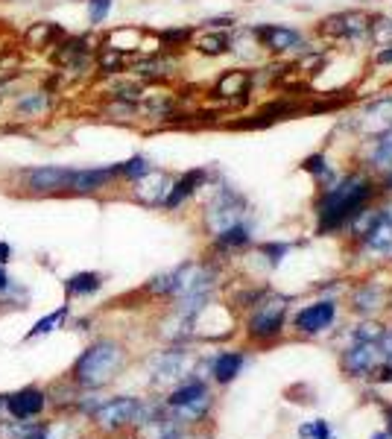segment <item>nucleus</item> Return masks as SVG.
Here are the masks:
<instances>
[{"label":"nucleus","instance_id":"29","mask_svg":"<svg viewBox=\"0 0 392 439\" xmlns=\"http://www.w3.org/2000/svg\"><path fill=\"white\" fill-rule=\"evenodd\" d=\"M167 71V62H158V59H150V62H138L135 64V74L141 76H158Z\"/></svg>","mask_w":392,"mask_h":439},{"label":"nucleus","instance_id":"8","mask_svg":"<svg viewBox=\"0 0 392 439\" xmlns=\"http://www.w3.org/2000/svg\"><path fill=\"white\" fill-rule=\"evenodd\" d=\"M357 126H360L363 135H372V138H381L384 132H389V129H392V97L372 103L363 111V118H360V123H357Z\"/></svg>","mask_w":392,"mask_h":439},{"label":"nucleus","instance_id":"20","mask_svg":"<svg viewBox=\"0 0 392 439\" xmlns=\"http://www.w3.org/2000/svg\"><path fill=\"white\" fill-rule=\"evenodd\" d=\"M205 396V386L200 384V381H190V384H185L182 389H176V393L167 398L173 407H182V404H190V401H196V398H202Z\"/></svg>","mask_w":392,"mask_h":439},{"label":"nucleus","instance_id":"6","mask_svg":"<svg viewBox=\"0 0 392 439\" xmlns=\"http://www.w3.org/2000/svg\"><path fill=\"white\" fill-rule=\"evenodd\" d=\"M170 176L161 173V170H146L144 176L135 179V197L144 202V205H164L167 193H170Z\"/></svg>","mask_w":392,"mask_h":439},{"label":"nucleus","instance_id":"32","mask_svg":"<svg viewBox=\"0 0 392 439\" xmlns=\"http://www.w3.org/2000/svg\"><path fill=\"white\" fill-rule=\"evenodd\" d=\"M304 170H307V173H316V176L328 173V167H325V158H322V155H310V158L304 161Z\"/></svg>","mask_w":392,"mask_h":439},{"label":"nucleus","instance_id":"34","mask_svg":"<svg viewBox=\"0 0 392 439\" xmlns=\"http://www.w3.org/2000/svg\"><path fill=\"white\" fill-rule=\"evenodd\" d=\"M307 433H314L316 439H328V428H325L322 421H316L314 428H302V436H307Z\"/></svg>","mask_w":392,"mask_h":439},{"label":"nucleus","instance_id":"28","mask_svg":"<svg viewBox=\"0 0 392 439\" xmlns=\"http://www.w3.org/2000/svg\"><path fill=\"white\" fill-rule=\"evenodd\" d=\"M200 50H202V53H211V56L225 53V50H228V39H225V36H208V39H200Z\"/></svg>","mask_w":392,"mask_h":439},{"label":"nucleus","instance_id":"25","mask_svg":"<svg viewBox=\"0 0 392 439\" xmlns=\"http://www.w3.org/2000/svg\"><path fill=\"white\" fill-rule=\"evenodd\" d=\"M68 316V307H59V311H53L50 316H44V319H38L36 322V328L29 331V337H38V334H47V331H53L56 325H62V319Z\"/></svg>","mask_w":392,"mask_h":439},{"label":"nucleus","instance_id":"4","mask_svg":"<svg viewBox=\"0 0 392 439\" xmlns=\"http://www.w3.org/2000/svg\"><path fill=\"white\" fill-rule=\"evenodd\" d=\"M146 413H150V410H146L138 398H114V401H106V404H100V407L94 410V421L100 428L114 431V428L132 425V421H135V425H141Z\"/></svg>","mask_w":392,"mask_h":439},{"label":"nucleus","instance_id":"33","mask_svg":"<svg viewBox=\"0 0 392 439\" xmlns=\"http://www.w3.org/2000/svg\"><path fill=\"white\" fill-rule=\"evenodd\" d=\"M372 29H374V39H381V41L392 39V21H381V24H374Z\"/></svg>","mask_w":392,"mask_h":439},{"label":"nucleus","instance_id":"21","mask_svg":"<svg viewBox=\"0 0 392 439\" xmlns=\"http://www.w3.org/2000/svg\"><path fill=\"white\" fill-rule=\"evenodd\" d=\"M53 39H59V27H56V24H38V27H32V29L27 32V41L36 44V47L50 44Z\"/></svg>","mask_w":392,"mask_h":439},{"label":"nucleus","instance_id":"7","mask_svg":"<svg viewBox=\"0 0 392 439\" xmlns=\"http://www.w3.org/2000/svg\"><path fill=\"white\" fill-rule=\"evenodd\" d=\"M118 173V165L114 167H91V170H71L68 176V190H76V193H94L106 188Z\"/></svg>","mask_w":392,"mask_h":439},{"label":"nucleus","instance_id":"35","mask_svg":"<svg viewBox=\"0 0 392 439\" xmlns=\"http://www.w3.org/2000/svg\"><path fill=\"white\" fill-rule=\"evenodd\" d=\"M381 354H386V357H392V334H384V343H381Z\"/></svg>","mask_w":392,"mask_h":439},{"label":"nucleus","instance_id":"22","mask_svg":"<svg viewBox=\"0 0 392 439\" xmlns=\"http://www.w3.org/2000/svg\"><path fill=\"white\" fill-rule=\"evenodd\" d=\"M47 109H50V97H47V94H32V97L18 100L21 115H41V111H47Z\"/></svg>","mask_w":392,"mask_h":439},{"label":"nucleus","instance_id":"27","mask_svg":"<svg viewBox=\"0 0 392 439\" xmlns=\"http://www.w3.org/2000/svg\"><path fill=\"white\" fill-rule=\"evenodd\" d=\"M243 85H246V76L240 71H234V74L220 79V94H243Z\"/></svg>","mask_w":392,"mask_h":439},{"label":"nucleus","instance_id":"11","mask_svg":"<svg viewBox=\"0 0 392 439\" xmlns=\"http://www.w3.org/2000/svg\"><path fill=\"white\" fill-rule=\"evenodd\" d=\"M6 410L18 419V421H27L32 416H38L44 410V393L36 386H27L21 389V393H15L6 398Z\"/></svg>","mask_w":392,"mask_h":439},{"label":"nucleus","instance_id":"3","mask_svg":"<svg viewBox=\"0 0 392 439\" xmlns=\"http://www.w3.org/2000/svg\"><path fill=\"white\" fill-rule=\"evenodd\" d=\"M243 214H246V200L240 197L237 190L232 188H220V193L214 197V202L208 205V214H205V223L208 229L220 235L225 229H232V225H237L243 220Z\"/></svg>","mask_w":392,"mask_h":439},{"label":"nucleus","instance_id":"36","mask_svg":"<svg viewBox=\"0 0 392 439\" xmlns=\"http://www.w3.org/2000/svg\"><path fill=\"white\" fill-rule=\"evenodd\" d=\"M9 255H12V252H9V246H6L4 240H0V264H6V261H9Z\"/></svg>","mask_w":392,"mask_h":439},{"label":"nucleus","instance_id":"18","mask_svg":"<svg viewBox=\"0 0 392 439\" xmlns=\"http://www.w3.org/2000/svg\"><path fill=\"white\" fill-rule=\"evenodd\" d=\"M331 24H337V27H334L337 32H346V36H354V39L363 36V32L369 29V24H366L363 15H354V12H351V15H340V18H334Z\"/></svg>","mask_w":392,"mask_h":439},{"label":"nucleus","instance_id":"24","mask_svg":"<svg viewBox=\"0 0 392 439\" xmlns=\"http://www.w3.org/2000/svg\"><path fill=\"white\" fill-rule=\"evenodd\" d=\"M146 170H150V161H146L144 155H135V158L123 161V165H118V173L126 176V179H138V176H144Z\"/></svg>","mask_w":392,"mask_h":439},{"label":"nucleus","instance_id":"15","mask_svg":"<svg viewBox=\"0 0 392 439\" xmlns=\"http://www.w3.org/2000/svg\"><path fill=\"white\" fill-rule=\"evenodd\" d=\"M240 366H243V357L237 354V351H228V354H220L217 357V363H214V378L220 381V384H228L232 381L237 372H240Z\"/></svg>","mask_w":392,"mask_h":439},{"label":"nucleus","instance_id":"5","mask_svg":"<svg viewBox=\"0 0 392 439\" xmlns=\"http://www.w3.org/2000/svg\"><path fill=\"white\" fill-rule=\"evenodd\" d=\"M284 314H287V302L284 299H272L264 302L260 311L249 319V334L252 337H275L284 325Z\"/></svg>","mask_w":392,"mask_h":439},{"label":"nucleus","instance_id":"41","mask_svg":"<svg viewBox=\"0 0 392 439\" xmlns=\"http://www.w3.org/2000/svg\"><path fill=\"white\" fill-rule=\"evenodd\" d=\"M386 255H389V258H392V249H389V252H386Z\"/></svg>","mask_w":392,"mask_h":439},{"label":"nucleus","instance_id":"16","mask_svg":"<svg viewBox=\"0 0 392 439\" xmlns=\"http://www.w3.org/2000/svg\"><path fill=\"white\" fill-rule=\"evenodd\" d=\"M188 372V361L182 351H170L164 361L158 366V381H173V378H182Z\"/></svg>","mask_w":392,"mask_h":439},{"label":"nucleus","instance_id":"23","mask_svg":"<svg viewBox=\"0 0 392 439\" xmlns=\"http://www.w3.org/2000/svg\"><path fill=\"white\" fill-rule=\"evenodd\" d=\"M220 237V246H246L249 243V229H243V225H232V229H225L217 235Z\"/></svg>","mask_w":392,"mask_h":439},{"label":"nucleus","instance_id":"38","mask_svg":"<svg viewBox=\"0 0 392 439\" xmlns=\"http://www.w3.org/2000/svg\"><path fill=\"white\" fill-rule=\"evenodd\" d=\"M6 284H9V275H6L4 267H0V290H6Z\"/></svg>","mask_w":392,"mask_h":439},{"label":"nucleus","instance_id":"13","mask_svg":"<svg viewBox=\"0 0 392 439\" xmlns=\"http://www.w3.org/2000/svg\"><path fill=\"white\" fill-rule=\"evenodd\" d=\"M255 36L264 41V47L275 53H284V50H293V47L302 44V36L296 29H287V27H258Z\"/></svg>","mask_w":392,"mask_h":439},{"label":"nucleus","instance_id":"10","mask_svg":"<svg viewBox=\"0 0 392 439\" xmlns=\"http://www.w3.org/2000/svg\"><path fill=\"white\" fill-rule=\"evenodd\" d=\"M334 314H337L334 302H316V305H307L304 311H299V316H296V328L304 331V334L325 331V328H328V325L334 322Z\"/></svg>","mask_w":392,"mask_h":439},{"label":"nucleus","instance_id":"40","mask_svg":"<svg viewBox=\"0 0 392 439\" xmlns=\"http://www.w3.org/2000/svg\"><path fill=\"white\" fill-rule=\"evenodd\" d=\"M386 190H392V170H389V176H386Z\"/></svg>","mask_w":392,"mask_h":439},{"label":"nucleus","instance_id":"9","mask_svg":"<svg viewBox=\"0 0 392 439\" xmlns=\"http://www.w3.org/2000/svg\"><path fill=\"white\" fill-rule=\"evenodd\" d=\"M381 363V351H378V343H363L357 340V346H351L342 357V366H346L351 375H366L374 366Z\"/></svg>","mask_w":392,"mask_h":439},{"label":"nucleus","instance_id":"30","mask_svg":"<svg viewBox=\"0 0 392 439\" xmlns=\"http://www.w3.org/2000/svg\"><path fill=\"white\" fill-rule=\"evenodd\" d=\"M111 9V0H91L88 4V15H91V24H100Z\"/></svg>","mask_w":392,"mask_h":439},{"label":"nucleus","instance_id":"31","mask_svg":"<svg viewBox=\"0 0 392 439\" xmlns=\"http://www.w3.org/2000/svg\"><path fill=\"white\" fill-rule=\"evenodd\" d=\"M100 64H103V71H118V68H120V53H118V47H108V50L103 53V59H100Z\"/></svg>","mask_w":392,"mask_h":439},{"label":"nucleus","instance_id":"17","mask_svg":"<svg viewBox=\"0 0 392 439\" xmlns=\"http://www.w3.org/2000/svg\"><path fill=\"white\" fill-rule=\"evenodd\" d=\"M64 287H68L71 296H85V293H94L100 287V275L97 272H76V275H71Z\"/></svg>","mask_w":392,"mask_h":439},{"label":"nucleus","instance_id":"14","mask_svg":"<svg viewBox=\"0 0 392 439\" xmlns=\"http://www.w3.org/2000/svg\"><path fill=\"white\" fill-rule=\"evenodd\" d=\"M202 179H205V170H188L182 179H178V182L170 185V193H167L164 205L167 208H178L188 197H193V190L202 185Z\"/></svg>","mask_w":392,"mask_h":439},{"label":"nucleus","instance_id":"26","mask_svg":"<svg viewBox=\"0 0 392 439\" xmlns=\"http://www.w3.org/2000/svg\"><path fill=\"white\" fill-rule=\"evenodd\" d=\"M357 305V311H372V307H378L381 305V293L374 290V287H363L360 293H357V299H354Z\"/></svg>","mask_w":392,"mask_h":439},{"label":"nucleus","instance_id":"19","mask_svg":"<svg viewBox=\"0 0 392 439\" xmlns=\"http://www.w3.org/2000/svg\"><path fill=\"white\" fill-rule=\"evenodd\" d=\"M372 165L378 170H392V129L381 135L378 146H374V153H372Z\"/></svg>","mask_w":392,"mask_h":439},{"label":"nucleus","instance_id":"37","mask_svg":"<svg viewBox=\"0 0 392 439\" xmlns=\"http://www.w3.org/2000/svg\"><path fill=\"white\" fill-rule=\"evenodd\" d=\"M378 62H381V64H389V62H392V50H381V53H378Z\"/></svg>","mask_w":392,"mask_h":439},{"label":"nucleus","instance_id":"39","mask_svg":"<svg viewBox=\"0 0 392 439\" xmlns=\"http://www.w3.org/2000/svg\"><path fill=\"white\" fill-rule=\"evenodd\" d=\"M381 217H384V220H389V223H392V205H386V208H384V211H381Z\"/></svg>","mask_w":392,"mask_h":439},{"label":"nucleus","instance_id":"2","mask_svg":"<svg viewBox=\"0 0 392 439\" xmlns=\"http://www.w3.org/2000/svg\"><path fill=\"white\" fill-rule=\"evenodd\" d=\"M120 363H123V349L118 343H111V340H100V343L85 349L83 357L76 361L74 378L88 389H100L118 375Z\"/></svg>","mask_w":392,"mask_h":439},{"label":"nucleus","instance_id":"12","mask_svg":"<svg viewBox=\"0 0 392 439\" xmlns=\"http://www.w3.org/2000/svg\"><path fill=\"white\" fill-rule=\"evenodd\" d=\"M68 167H38V170H29L27 173V185L29 190L36 193H47V190H62L68 188Z\"/></svg>","mask_w":392,"mask_h":439},{"label":"nucleus","instance_id":"1","mask_svg":"<svg viewBox=\"0 0 392 439\" xmlns=\"http://www.w3.org/2000/svg\"><path fill=\"white\" fill-rule=\"evenodd\" d=\"M372 190H374L372 182L360 173H351L334 188H328L319 200V232H331L346 223L351 214H357L363 202L372 197Z\"/></svg>","mask_w":392,"mask_h":439}]
</instances>
